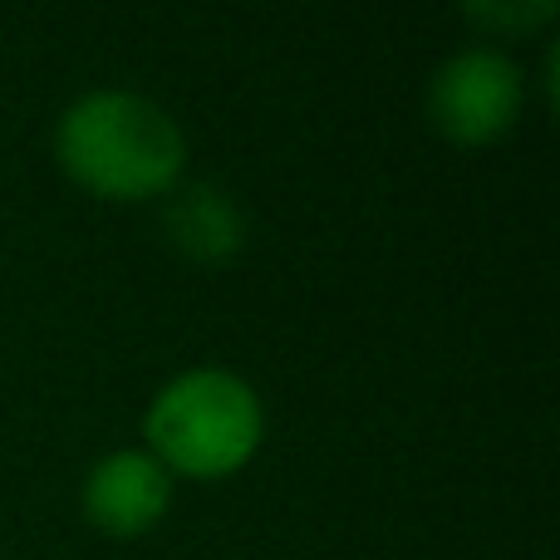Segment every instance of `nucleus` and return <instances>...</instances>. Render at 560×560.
Listing matches in <instances>:
<instances>
[{
	"label": "nucleus",
	"mask_w": 560,
	"mask_h": 560,
	"mask_svg": "<svg viewBox=\"0 0 560 560\" xmlns=\"http://www.w3.org/2000/svg\"><path fill=\"white\" fill-rule=\"evenodd\" d=\"M463 15L472 20L482 35H532V30L551 25L560 15L556 0H467Z\"/></svg>",
	"instance_id": "423d86ee"
},
{
	"label": "nucleus",
	"mask_w": 560,
	"mask_h": 560,
	"mask_svg": "<svg viewBox=\"0 0 560 560\" xmlns=\"http://www.w3.org/2000/svg\"><path fill=\"white\" fill-rule=\"evenodd\" d=\"M173 506V472L148 447H114L79 482V512L104 536L133 541L153 532Z\"/></svg>",
	"instance_id": "20e7f679"
},
{
	"label": "nucleus",
	"mask_w": 560,
	"mask_h": 560,
	"mask_svg": "<svg viewBox=\"0 0 560 560\" xmlns=\"http://www.w3.org/2000/svg\"><path fill=\"white\" fill-rule=\"evenodd\" d=\"M163 232L192 261H232L246 246V217L217 183H177L163 202Z\"/></svg>",
	"instance_id": "39448f33"
},
{
	"label": "nucleus",
	"mask_w": 560,
	"mask_h": 560,
	"mask_svg": "<svg viewBox=\"0 0 560 560\" xmlns=\"http://www.w3.org/2000/svg\"><path fill=\"white\" fill-rule=\"evenodd\" d=\"M266 443V404L246 374L192 364L173 374L143 408V447L187 482H226Z\"/></svg>",
	"instance_id": "f03ea898"
},
{
	"label": "nucleus",
	"mask_w": 560,
	"mask_h": 560,
	"mask_svg": "<svg viewBox=\"0 0 560 560\" xmlns=\"http://www.w3.org/2000/svg\"><path fill=\"white\" fill-rule=\"evenodd\" d=\"M65 177L104 202H153L187 173V133L158 98L138 89H84L55 118Z\"/></svg>",
	"instance_id": "f257e3e1"
},
{
	"label": "nucleus",
	"mask_w": 560,
	"mask_h": 560,
	"mask_svg": "<svg viewBox=\"0 0 560 560\" xmlns=\"http://www.w3.org/2000/svg\"><path fill=\"white\" fill-rule=\"evenodd\" d=\"M526 108V69L492 39L453 49L428 79V118L463 148L497 143Z\"/></svg>",
	"instance_id": "7ed1b4c3"
}]
</instances>
